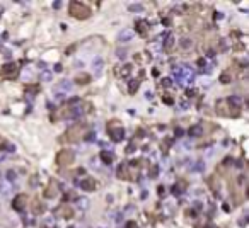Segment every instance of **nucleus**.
<instances>
[{
    "label": "nucleus",
    "mask_w": 249,
    "mask_h": 228,
    "mask_svg": "<svg viewBox=\"0 0 249 228\" xmlns=\"http://www.w3.org/2000/svg\"><path fill=\"white\" fill-rule=\"evenodd\" d=\"M215 111H217V114L222 116V118H237V116L241 114V107H237V106H234V104H230L227 99L218 101L217 106H215Z\"/></svg>",
    "instance_id": "nucleus-1"
},
{
    "label": "nucleus",
    "mask_w": 249,
    "mask_h": 228,
    "mask_svg": "<svg viewBox=\"0 0 249 228\" xmlns=\"http://www.w3.org/2000/svg\"><path fill=\"white\" fill-rule=\"evenodd\" d=\"M174 77L179 85H189V83L194 80V73L193 70L189 68L188 65H181V67H176L174 68Z\"/></svg>",
    "instance_id": "nucleus-2"
},
{
    "label": "nucleus",
    "mask_w": 249,
    "mask_h": 228,
    "mask_svg": "<svg viewBox=\"0 0 249 228\" xmlns=\"http://www.w3.org/2000/svg\"><path fill=\"white\" fill-rule=\"evenodd\" d=\"M68 14L79 21H85L90 17V9L82 2H72L68 5Z\"/></svg>",
    "instance_id": "nucleus-3"
},
{
    "label": "nucleus",
    "mask_w": 249,
    "mask_h": 228,
    "mask_svg": "<svg viewBox=\"0 0 249 228\" xmlns=\"http://www.w3.org/2000/svg\"><path fill=\"white\" fill-rule=\"evenodd\" d=\"M85 133H87V124H84V123H77V124H74L68 131H67L65 138L68 140L70 143H79V141H82V140H84Z\"/></svg>",
    "instance_id": "nucleus-4"
},
{
    "label": "nucleus",
    "mask_w": 249,
    "mask_h": 228,
    "mask_svg": "<svg viewBox=\"0 0 249 228\" xmlns=\"http://www.w3.org/2000/svg\"><path fill=\"white\" fill-rule=\"evenodd\" d=\"M75 162V155L70 152V150H60L56 153V164L60 167H68Z\"/></svg>",
    "instance_id": "nucleus-5"
},
{
    "label": "nucleus",
    "mask_w": 249,
    "mask_h": 228,
    "mask_svg": "<svg viewBox=\"0 0 249 228\" xmlns=\"http://www.w3.org/2000/svg\"><path fill=\"white\" fill-rule=\"evenodd\" d=\"M19 73V65L17 63H5L2 70H0V75L2 78H17Z\"/></svg>",
    "instance_id": "nucleus-6"
},
{
    "label": "nucleus",
    "mask_w": 249,
    "mask_h": 228,
    "mask_svg": "<svg viewBox=\"0 0 249 228\" xmlns=\"http://www.w3.org/2000/svg\"><path fill=\"white\" fill-rule=\"evenodd\" d=\"M114 124V128L113 126H108V131H109V136H111V140L114 141V143H118V141H121V140L124 138V130L121 128V124L118 123V121H114L113 123Z\"/></svg>",
    "instance_id": "nucleus-7"
},
{
    "label": "nucleus",
    "mask_w": 249,
    "mask_h": 228,
    "mask_svg": "<svg viewBox=\"0 0 249 228\" xmlns=\"http://www.w3.org/2000/svg\"><path fill=\"white\" fill-rule=\"evenodd\" d=\"M28 203H29V198L26 194H17L14 198V201H12V208L17 209V211H24V208L28 206Z\"/></svg>",
    "instance_id": "nucleus-8"
},
{
    "label": "nucleus",
    "mask_w": 249,
    "mask_h": 228,
    "mask_svg": "<svg viewBox=\"0 0 249 228\" xmlns=\"http://www.w3.org/2000/svg\"><path fill=\"white\" fill-rule=\"evenodd\" d=\"M14 191V186H12V182H9L5 179H0V193L4 194V196H10Z\"/></svg>",
    "instance_id": "nucleus-9"
},
{
    "label": "nucleus",
    "mask_w": 249,
    "mask_h": 228,
    "mask_svg": "<svg viewBox=\"0 0 249 228\" xmlns=\"http://www.w3.org/2000/svg\"><path fill=\"white\" fill-rule=\"evenodd\" d=\"M56 214L58 216H62V218H72V208L70 206H67V204H63V206H60V208H56Z\"/></svg>",
    "instance_id": "nucleus-10"
},
{
    "label": "nucleus",
    "mask_w": 249,
    "mask_h": 228,
    "mask_svg": "<svg viewBox=\"0 0 249 228\" xmlns=\"http://www.w3.org/2000/svg\"><path fill=\"white\" fill-rule=\"evenodd\" d=\"M80 187H82L84 191H94V189H96V180L90 179V177H85V179L80 182Z\"/></svg>",
    "instance_id": "nucleus-11"
},
{
    "label": "nucleus",
    "mask_w": 249,
    "mask_h": 228,
    "mask_svg": "<svg viewBox=\"0 0 249 228\" xmlns=\"http://www.w3.org/2000/svg\"><path fill=\"white\" fill-rule=\"evenodd\" d=\"M118 177H119V179H132V177H130V167L126 165V164H121V165H119V169H118Z\"/></svg>",
    "instance_id": "nucleus-12"
},
{
    "label": "nucleus",
    "mask_w": 249,
    "mask_h": 228,
    "mask_svg": "<svg viewBox=\"0 0 249 228\" xmlns=\"http://www.w3.org/2000/svg\"><path fill=\"white\" fill-rule=\"evenodd\" d=\"M70 89H72V82H70V80H60V82L56 83V90L62 92V94L68 92Z\"/></svg>",
    "instance_id": "nucleus-13"
},
{
    "label": "nucleus",
    "mask_w": 249,
    "mask_h": 228,
    "mask_svg": "<svg viewBox=\"0 0 249 228\" xmlns=\"http://www.w3.org/2000/svg\"><path fill=\"white\" fill-rule=\"evenodd\" d=\"M56 194H58V186L55 184V180H51L50 186H48V189L44 191V196H46V198H55Z\"/></svg>",
    "instance_id": "nucleus-14"
},
{
    "label": "nucleus",
    "mask_w": 249,
    "mask_h": 228,
    "mask_svg": "<svg viewBox=\"0 0 249 228\" xmlns=\"http://www.w3.org/2000/svg\"><path fill=\"white\" fill-rule=\"evenodd\" d=\"M133 34H135V33H133L132 29H124V31H121V33H119V36H118V41H121V43L130 41V39L133 38Z\"/></svg>",
    "instance_id": "nucleus-15"
},
{
    "label": "nucleus",
    "mask_w": 249,
    "mask_h": 228,
    "mask_svg": "<svg viewBox=\"0 0 249 228\" xmlns=\"http://www.w3.org/2000/svg\"><path fill=\"white\" fill-rule=\"evenodd\" d=\"M101 160H103L106 165H109V164H113V160H114V153L108 152V150H103L101 152Z\"/></svg>",
    "instance_id": "nucleus-16"
},
{
    "label": "nucleus",
    "mask_w": 249,
    "mask_h": 228,
    "mask_svg": "<svg viewBox=\"0 0 249 228\" xmlns=\"http://www.w3.org/2000/svg\"><path fill=\"white\" fill-rule=\"evenodd\" d=\"M147 24H145V21H138L137 22V31L140 33V36L142 38H147Z\"/></svg>",
    "instance_id": "nucleus-17"
},
{
    "label": "nucleus",
    "mask_w": 249,
    "mask_h": 228,
    "mask_svg": "<svg viewBox=\"0 0 249 228\" xmlns=\"http://www.w3.org/2000/svg\"><path fill=\"white\" fill-rule=\"evenodd\" d=\"M189 135L191 136H201L203 135V128H201V124H194L189 128Z\"/></svg>",
    "instance_id": "nucleus-18"
},
{
    "label": "nucleus",
    "mask_w": 249,
    "mask_h": 228,
    "mask_svg": "<svg viewBox=\"0 0 249 228\" xmlns=\"http://www.w3.org/2000/svg\"><path fill=\"white\" fill-rule=\"evenodd\" d=\"M138 87H140V80H135V78H132V80L128 82V89H130V92H132V94H135V92L138 90Z\"/></svg>",
    "instance_id": "nucleus-19"
},
{
    "label": "nucleus",
    "mask_w": 249,
    "mask_h": 228,
    "mask_svg": "<svg viewBox=\"0 0 249 228\" xmlns=\"http://www.w3.org/2000/svg\"><path fill=\"white\" fill-rule=\"evenodd\" d=\"M203 170H205V164H203V160H198V162L193 165V172L200 174V172H203Z\"/></svg>",
    "instance_id": "nucleus-20"
},
{
    "label": "nucleus",
    "mask_w": 249,
    "mask_h": 228,
    "mask_svg": "<svg viewBox=\"0 0 249 228\" xmlns=\"http://www.w3.org/2000/svg\"><path fill=\"white\" fill-rule=\"evenodd\" d=\"M75 82L79 83V85H84V83H89L90 82V77L89 75H79L75 78Z\"/></svg>",
    "instance_id": "nucleus-21"
},
{
    "label": "nucleus",
    "mask_w": 249,
    "mask_h": 228,
    "mask_svg": "<svg viewBox=\"0 0 249 228\" xmlns=\"http://www.w3.org/2000/svg\"><path fill=\"white\" fill-rule=\"evenodd\" d=\"M92 68H94V72H101L103 70V60L99 58V60H94V63H92Z\"/></svg>",
    "instance_id": "nucleus-22"
},
{
    "label": "nucleus",
    "mask_w": 249,
    "mask_h": 228,
    "mask_svg": "<svg viewBox=\"0 0 249 228\" xmlns=\"http://www.w3.org/2000/svg\"><path fill=\"white\" fill-rule=\"evenodd\" d=\"M128 9H130L132 12H142V10H143V5H142V4H132Z\"/></svg>",
    "instance_id": "nucleus-23"
},
{
    "label": "nucleus",
    "mask_w": 249,
    "mask_h": 228,
    "mask_svg": "<svg viewBox=\"0 0 249 228\" xmlns=\"http://www.w3.org/2000/svg\"><path fill=\"white\" fill-rule=\"evenodd\" d=\"M17 179V175L14 174V170H7V174H5V180H9V182H12V180Z\"/></svg>",
    "instance_id": "nucleus-24"
},
{
    "label": "nucleus",
    "mask_w": 249,
    "mask_h": 228,
    "mask_svg": "<svg viewBox=\"0 0 249 228\" xmlns=\"http://www.w3.org/2000/svg\"><path fill=\"white\" fill-rule=\"evenodd\" d=\"M77 204H79V206L84 209V208L89 206V201H87V199H82V198H77Z\"/></svg>",
    "instance_id": "nucleus-25"
},
{
    "label": "nucleus",
    "mask_w": 249,
    "mask_h": 228,
    "mask_svg": "<svg viewBox=\"0 0 249 228\" xmlns=\"http://www.w3.org/2000/svg\"><path fill=\"white\" fill-rule=\"evenodd\" d=\"M116 55L119 56L121 60H124V58H126V51H124L123 48H119V49H118V51H116Z\"/></svg>",
    "instance_id": "nucleus-26"
},
{
    "label": "nucleus",
    "mask_w": 249,
    "mask_h": 228,
    "mask_svg": "<svg viewBox=\"0 0 249 228\" xmlns=\"http://www.w3.org/2000/svg\"><path fill=\"white\" fill-rule=\"evenodd\" d=\"M41 78L43 80H46V82H50V80H51V73H50V72H43Z\"/></svg>",
    "instance_id": "nucleus-27"
},
{
    "label": "nucleus",
    "mask_w": 249,
    "mask_h": 228,
    "mask_svg": "<svg viewBox=\"0 0 249 228\" xmlns=\"http://www.w3.org/2000/svg\"><path fill=\"white\" fill-rule=\"evenodd\" d=\"M0 148H2V150L5 148V150H9V152H14V145H10V143H5V145H2Z\"/></svg>",
    "instance_id": "nucleus-28"
},
{
    "label": "nucleus",
    "mask_w": 249,
    "mask_h": 228,
    "mask_svg": "<svg viewBox=\"0 0 249 228\" xmlns=\"http://www.w3.org/2000/svg\"><path fill=\"white\" fill-rule=\"evenodd\" d=\"M220 82H224V83H229V82H230V78H229L227 73H224V75L220 77Z\"/></svg>",
    "instance_id": "nucleus-29"
},
{
    "label": "nucleus",
    "mask_w": 249,
    "mask_h": 228,
    "mask_svg": "<svg viewBox=\"0 0 249 228\" xmlns=\"http://www.w3.org/2000/svg\"><path fill=\"white\" fill-rule=\"evenodd\" d=\"M181 46H184V48H189V46H191L189 39H181Z\"/></svg>",
    "instance_id": "nucleus-30"
},
{
    "label": "nucleus",
    "mask_w": 249,
    "mask_h": 228,
    "mask_svg": "<svg viewBox=\"0 0 249 228\" xmlns=\"http://www.w3.org/2000/svg\"><path fill=\"white\" fill-rule=\"evenodd\" d=\"M126 228H138V225H137L135 221H128V223H126Z\"/></svg>",
    "instance_id": "nucleus-31"
},
{
    "label": "nucleus",
    "mask_w": 249,
    "mask_h": 228,
    "mask_svg": "<svg viewBox=\"0 0 249 228\" xmlns=\"http://www.w3.org/2000/svg\"><path fill=\"white\" fill-rule=\"evenodd\" d=\"M109 218H111V220H119V218H121V214H119V213H118V211H116V214H113V213H111L109 214Z\"/></svg>",
    "instance_id": "nucleus-32"
},
{
    "label": "nucleus",
    "mask_w": 249,
    "mask_h": 228,
    "mask_svg": "<svg viewBox=\"0 0 249 228\" xmlns=\"http://www.w3.org/2000/svg\"><path fill=\"white\" fill-rule=\"evenodd\" d=\"M157 174H159V169H157V167H152V174H150V175H152V177H157Z\"/></svg>",
    "instance_id": "nucleus-33"
},
{
    "label": "nucleus",
    "mask_w": 249,
    "mask_h": 228,
    "mask_svg": "<svg viewBox=\"0 0 249 228\" xmlns=\"http://www.w3.org/2000/svg\"><path fill=\"white\" fill-rule=\"evenodd\" d=\"M164 102H167V104H173V99H171V97H164Z\"/></svg>",
    "instance_id": "nucleus-34"
},
{
    "label": "nucleus",
    "mask_w": 249,
    "mask_h": 228,
    "mask_svg": "<svg viewBox=\"0 0 249 228\" xmlns=\"http://www.w3.org/2000/svg\"><path fill=\"white\" fill-rule=\"evenodd\" d=\"M176 135H178V136H181V135H183V130H181V128H178V130H176Z\"/></svg>",
    "instance_id": "nucleus-35"
}]
</instances>
